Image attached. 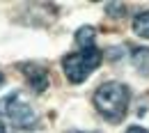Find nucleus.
<instances>
[{
    "mask_svg": "<svg viewBox=\"0 0 149 133\" xmlns=\"http://www.w3.org/2000/svg\"><path fill=\"white\" fill-rule=\"evenodd\" d=\"M129 103H131V92L119 80H108V83L99 85L94 92V108L110 124H119L124 119Z\"/></svg>",
    "mask_w": 149,
    "mask_h": 133,
    "instance_id": "1",
    "label": "nucleus"
},
{
    "mask_svg": "<svg viewBox=\"0 0 149 133\" xmlns=\"http://www.w3.org/2000/svg\"><path fill=\"white\" fill-rule=\"evenodd\" d=\"M101 51L92 46V48H78L76 53H69V55L62 57V69H64V76L69 78V83L74 85H80L85 83L87 76L92 74L94 69L101 67Z\"/></svg>",
    "mask_w": 149,
    "mask_h": 133,
    "instance_id": "2",
    "label": "nucleus"
},
{
    "mask_svg": "<svg viewBox=\"0 0 149 133\" xmlns=\"http://www.w3.org/2000/svg\"><path fill=\"white\" fill-rule=\"evenodd\" d=\"M0 115L14 126V129H23V131H30L37 126V115L30 108L28 101H23L16 92L2 96L0 99Z\"/></svg>",
    "mask_w": 149,
    "mask_h": 133,
    "instance_id": "3",
    "label": "nucleus"
},
{
    "mask_svg": "<svg viewBox=\"0 0 149 133\" xmlns=\"http://www.w3.org/2000/svg\"><path fill=\"white\" fill-rule=\"evenodd\" d=\"M19 69L23 71V76L28 78V83H30V87L35 92H44L48 87V71L41 64H37V62H23Z\"/></svg>",
    "mask_w": 149,
    "mask_h": 133,
    "instance_id": "4",
    "label": "nucleus"
},
{
    "mask_svg": "<svg viewBox=\"0 0 149 133\" xmlns=\"http://www.w3.org/2000/svg\"><path fill=\"white\" fill-rule=\"evenodd\" d=\"M131 62L138 69V74L149 76V48H133L131 51Z\"/></svg>",
    "mask_w": 149,
    "mask_h": 133,
    "instance_id": "5",
    "label": "nucleus"
},
{
    "mask_svg": "<svg viewBox=\"0 0 149 133\" xmlns=\"http://www.w3.org/2000/svg\"><path fill=\"white\" fill-rule=\"evenodd\" d=\"M94 37H96V30H94L92 25L78 28V32H76V44H78V48H92Z\"/></svg>",
    "mask_w": 149,
    "mask_h": 133,
    "instance_id": "6",
    "label": "nucleus"
},
{
    "mask_svg": "<svg viewBox=\"0 0 149 133\" xmlns=\"http://www.w3.org/2000/svg\"><path fill=\"white\" fill-rule=\"evenodd\" d=\"M131 28H133V32H135L138 37L149 39V12H140V14H135V16H133V23H131Z\"/></svg>",
    "mask_w": 149,
    "mask_h": 133,
    "instance_id": "7",
    "label": "nucleus"
},
{
    "mask_svg": "<svg viewBox=\"0 0 149 133\" xmlns=\"http://www.w3.org/2000/svg\"><path fill=\"white\" fill-rule=\"evenodd\" d=\"M122 14L124 12V7H122V2H112V5H108V14Z\"/></svg>",
    "mask_w": 149,
    "mask_h": 133,
    "instance_id": "8",
    "label": "nucleus"
},
{
    "mask_svg": "<svg viewBox=\"0 0 149 133\" xmlns=\"http://www.w3.org/2000/svg\"><path fill=\"white\" fill-rule=\"evenodd\" d=\"M124 133H149L147 129H142V126H129Z\"/></svg>",
    "mask_w": 149,
    "mask_h": 133,
    "instance_id": "9",
    "label": "nucleus"
},
{
    "mask_svg": "<svg viewBox=\"0 0 149 133\" xmlns=\"http://www.w3.org/2000/svg\"><path fill=\"white\" fill-rule=\"evenodd\" d=\"M5 85V76H2V71H0V87Z\"/></svg>",
    "mask_w": 149,
    "mask_h": 133,
    "instance_id": "10",
    "label": "nucleus"
},
{
    "mask_svg": "<svg viewBox=\"0 0 149 133\" xmlns=\"http://www.w3.org/2000/svg\"><path fill=\"white\" fill-rule=\"evenodd\" d=\"M0 133H5V124H2V117H0Z\"/></svg>",
    "mask_w": 149,
    "mask_h": 133,
    "instance_id": "11",
    "label": "nucleus"
},
{
    "mask_svg": "<svg viewBox=\"0 0 149 133\" xmlns=\"http://www.w3.org/2000/svg\"><path fill=\"white\" fill-rule=\"evenodd\" d=\"M78 133H87V131H78ZM92 133H99V131H92Z\"/></svg>",
    "mask_w": 149,
    "mask_h": 133,
    "instance_id": "12",
    "label": "nucleus"
}]
</instances>
